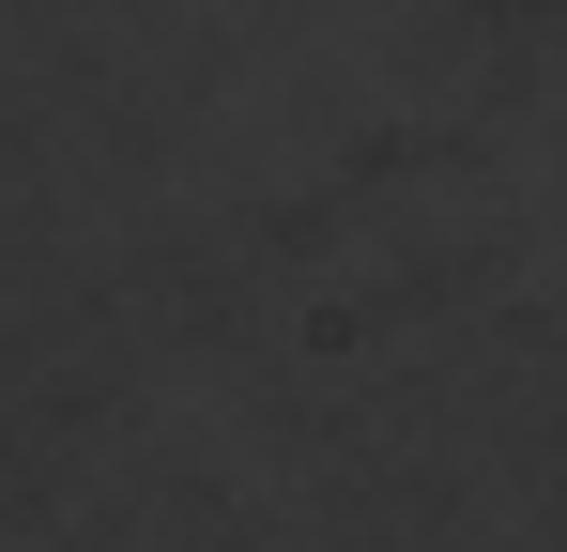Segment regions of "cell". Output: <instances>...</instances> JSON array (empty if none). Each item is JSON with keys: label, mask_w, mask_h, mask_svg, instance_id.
Instances as JSON below:
<instances>
[]
</instances>
